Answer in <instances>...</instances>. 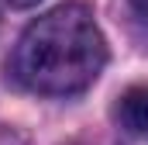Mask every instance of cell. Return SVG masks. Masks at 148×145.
<instances>
[{
    "label": "cell",
    "instance_id": "1",
    "mask_svg": "<svg viewBox=\"0 0 148 145\" xmlns=\"http://www.w3.org/2000/svg\"><path fill=\"white\" fill-rule=\"evenodd\" d=\"M103 66L107 41L83 3H62L31 21L10 55L14 79L45 97L83 93Z\"/></svg>",
    "mask_w": 148,
    "mask_h": 145
},
{
    "label": "cell",
    "instance_id": "2",
    "mask_svg": "<svg viewBox=\"0 0 148 145\" xmlns=\"http://www.w3.org/2000/svg\"><path fill=\"white\" fill-rule=\"evenodd\" d=\"M117 121L131 135L148 138V86H131L117 100Z\"/></svg>",
    "mask_w": 148,
    "mask_h": 145
},
{
    "label": "cell",
    "instance_id": "3",
    "mask_svg": "<svg viewBox=\"0 0 148 145\" xmlns=\"http://www.w3.org/2000/svg\"><path fill=\"white\" fill-rule=\"evenodd\" d=\"M131 7H134V14L148 24V0H131Z\"/></svg>",
    "mask_w": 148,
    "mask_h": 145
},
{
    "label": "cell",
    "instance_id": "4",
    "mask_svg": "<svg viewBox=\"0 0 148 145\" xmlns=\"http://www.w3.org/2000/svg\"><path fill=\"white\" fill-rule=\"evenodd\" d=\"M41 0H10V7H17V10H28V7H35Z\"/></svg>",
    "mask_w": 148,
    "mask_h": 145
}]
</instances>
